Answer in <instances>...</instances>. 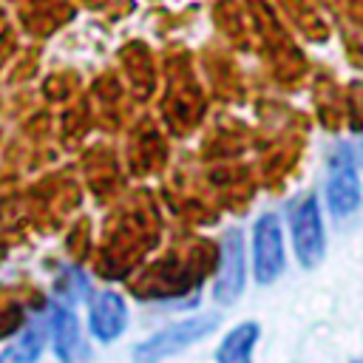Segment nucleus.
Listing matches in <instances>:
<instances>
[{"label": "nucleus", "instance_id": "1", "mask_svg": "<svg viewBox=\"0 0 363 363\" xmlns=\"http://www.w3.org/2000/svg\"><path fill=\"white\" fill-rule=\"evenodd\" d=\"M218 329V318L216 315H193L184 318L179 323L164 326L162 332L150 335L147 340L133 346V360L136 363H162L184 349H190L193 343L204 340L207 335H213Z\"/></svg>", "mask_w": 363, "mask_h": 363}, {"label": "nucleus", "instance_id": "2", "mask_svg": "<svg viewBox=\"0 0 363 363\" xmlns=\"http://www.w3.org/2000/svg\"><path fill=\"white\" fill-rule=\"evenodd\" d=\"M247 284V261H244V233L241 227H230L221 238V261L213 284V298L224 306L235 303Z\"/></svg>", "mask_w": 363, "mask_h": 363}, {"label": "nucleus", "instance_id": "3", "mask_svg": "<svg viewBox=\"0 0 363 363\" xmlns=\"http://www.w3.org/2000/svg\"><path fill=\"white\" fill-rule=\"evenodd\" d=\"M284 272V235L275 213H264L252 227V278L272 284Z\"/></svg>", "mask_w": 363, "mask_h": 363}, {"label": "nucleus", "instance_id": "4", "mask_svg": "<svg viewBox=\"0 0 363 363\" xmlns=\"http://www.w3.org/2000/svg\"><path fill=\"white\" fill-rule=\"evenodd\" d=\"M326 201L335 218H346L360 207V176H357L349 147H340L329 162Z\"/></svg>", "mask_w": 363, "mask_h": 363}, {"label": "nucleus", "instance_id": "5", "mask_svg": "<svg viewBox=\"0 0 363 363\" xmlns=\"http://www.w3.org/2000/svg\"><path fill=\"white\" fill-rule=\"evenodd\" d=\"M292 247H295L301 267L306 269L323 261L326 238H323V221H320V210L315 199H303L292 210Z\"/></svg>", "mask_w": 363, "mask_h": 363}, {"label": "nucleus", "instance_id": "6", "mask_svg": "<svg viewBox=\"0 0 363 363\" xmlns=\"http://www.w3.org/2000/svg\"><path fill=\"white\" fill-rule=\"evenodd\" d=\"M48 323H51V340H54V352L60 363H91V346L82 337L79 320L68 303L57 301L51 306Z\"/></svg>", "mask_w": 363, "mask_h": 363}, {"label": "nucleus", "instance_id": "7", "mask_svg": "<svg viewBox=\"0 0 363 363\" xmlns=\"http://www.w3.org/2000/svg\"><path fill=\"white\" fill-rule=\"evenodd\" d=\"M88 326H91V335L96 340H102V343L116 340L128 326L125 298L119 292H111V289L96 292L88 303Z\"/></svg>", "mask_w": 363, "mask_h": 363}, {"label": "nucleus", "instance_id": "8", "mask_svg": "<svg viewBox=\"0 0 363 363\" xmlns=\"http://www.w3.org/2000/svg\"><path fill=\"white\" fill-rule=\"evenodd\" d=\"M258 335H261V326L255 320H244L233 326L216 349V363H252Z\"/></svg>", "mask_w": 363, "mask_h": 363}, {"label": "nucleus", "instance_id": "9", "mask_svg": "<svg viewBox=\"0 0 363 363\" xmlns=\"http://www.w3.org/2000/svg\"><path fill=\"white\" fill-rule=\"evenodd\" d=\"M48 329H51V323L45 320V318H31L28 323H26V329L17 335V340L9 346V352H11V357L17 360V363H37L40 360V354H43V346H45V337H48Z\"/></svg>", "mask_w": 363, "mask_h": 363}, {"label": "nucleus", "instance_id": "10", "mask_svg": "<svg viewBox=\"0 0 363 363\" xmlns=\"http://www.w3.org/2000/svg\"><path fill=\"white\" fill-rule=\"evenodd\" d=\"M0 363H17V360H14V357H11V352H9V349H6V352H3V354H0Z\"/></svg>", "mask_w": 363, "mask_h": 363}, {"label": "nucleus", "instance_id": "11", "mask_svg": "<svg viewBox=\"0 0 363 363\" xmlns=\"http://www.w3.org/2000/svg\"><path fill=\"white\" fill-rule=\"evenodd\" d=\"M352 363H363V357H357V360H352Z\"/></svg>", "mask_w": 363, "mask_h": 363}]
</instances>
